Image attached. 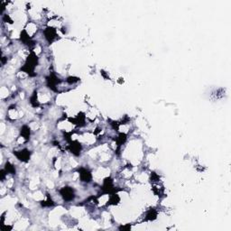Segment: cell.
<instances>
[{
  "instance_id": "cell-1",
  "label": "cell",
  "mask_w": 231,
  "mask_h": 231,
  "mask_svg": "<svg viewBox=\"0 0 231 231\" xmlns=\"http://www.w3.org/2000/svg\"><path fill=\"white\" fill-rule=\"evenodd\" d=\"M61 194L65 201H71L74 199V191L70 187H64L62 190H61Z\"/></svg>"
},
{
  "instance_id": "cell-2",
  "label": "cell",
  "mask_w": 231,
  "mask_h": 231,
  "mask_svg": "<svg viewBox=\"0 0 231 231\" xmlns=\"http://www.w3.org/2000/svg\"><path fill=\"white\" fill-rule=\"evenodd\" d=\"M81 179L82 180V182H88L91 179V175L88 171H87L86 169H81Z\"/></svg>"
},
{
  "instance_id": "cell-3",
  "label": "cell",
  "mask_w": 231,
  "mask_h": 231,
  "mask_svg": "<svg viewBox=\"0 0 231 231\" xmlns=\"http://www.w3.org/2000/svg\"><path fill=\"white\" fill-rule=\"evenodd\" d=\"M46 31H47V32H49V34L45 32V35H46L45 37L51 43V42H52V40H53L54 37H55V31H53V29H52V28H48Z\"/></svg>"
},
{
  "instance_id": "cell-4",
  "label": "cell",
  "mask_w": 231,
  "mask_h": 231,
  "mask_svg": "<svg viewBox=\"0 0 231 231\" xmlns=\"http://www.w3.org/2000/svg\"><path fill=\"white\" fill-rule=\"evenodd\" d=\"M25 129H24V127L23 128V130H22V133H23V135L24 136V138H26L27 139L28 137H29V135H30V129L27 127L26 128V131H24Z\"/></svg>"
},
{
  "instance_id": "cell-5",
  "label": "cell",
  "mask_w": 231,
  "mask_h": 231,
  "mask_svg": "<svg viewBox=\"0 0 231 231\" xmlns=\"http://www.w3.org/2000/svg\"><path fill=\"white\" fill-rule=\"evenodd\" d=\"M155 216H156V213L154 211H150L147 214V218L149 219H154L155 218Z\"/></svg>"
}]
</instances>
